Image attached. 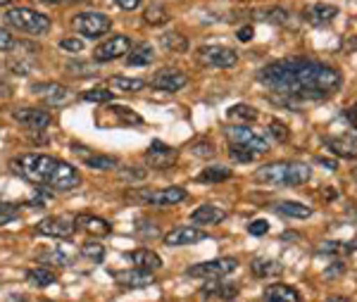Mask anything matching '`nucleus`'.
Here are the masks:
<instances>
[{"instance_id": "obj_31", "label": "nucleus", "mask_w": 357, "mask_h": 302, "mask_svg": "<svg viewBox=\"0 0 357 302\" xmlns=\"http://www.w3.org/2000/svg\"><path fill=\"white\" fill-rule=\"evenodd\" d=\"M200 293L210 295V298H220V300H231L238 295V286H229V283H210V286H203Z\"/></svg>"}, {"instance_id": "obj_30", "label": "nucleus", "mask_w": 357, "mask_h": 302, "mask_svg": "<svg viewBox=\"0 0 357 302\" xmlns=\"http://www.w3.org/2000/svg\"><path fill=\"white\" fill-rule=\"evenodd\" d=\"M26 281L31 283V286L36 288H48L53 286V283L57 281V274L53 269H45V266H38V269H31L26 274Z\"/></svg>"}, {"instance_id": "obj_33", "label": "nucleus", "mask_w": 357, "mask_h": 302, "mask_svg": "<svg viewBox=\"0 0 357 302\" xmlns=\"http://www.w3.org/2000/svg\"><path fill=\"white\" fill-rule=\"evenodd\" d=\"M143 20H146V24H151V27H160V24H167V22H169V13H167L165 5H151V8L143 13Z\"/></svg>"}, {"instance_id": "obj_8", "label": "nucleus", "mask_w": 357, "mask_h": 302, "mask_svg": "<svg viewBox=\"0 0 357 302\" xmlns=\"http://www.w3.org/2000/svg\"><path fill=\"white\" fill-rule=\"evenodd\" d=\"M74 29L86 38H98L112 29V20L102 13H82L74 17Z\"/></svg>"}, {"instance_id": "obj_42", "label": "nucleus", "mask_w": 357, "mask_h": 302, "mask_svg": "<svg viewBox=\"0 0 357 302\" xmlns=\"http://www.w3.org/2000/svg\"><path fill=\"white\" fill-rule=\"evenodd\" d=\"M60 48L77 55V53H82V50H84V40L82 38H62L60 40Z\"/></svg>"}, {"instance_id": "obj_28", "label": "nucleus", "mask_w": 357, "mask_h": 302, "mask_svg": "<svg viewBox=\"0 0 357 302\" xmlns=\"http://www.w3.org/2000/svg\"><path fill=\"white\" fill-rule=\"evenodd\" d=\"M227 117H229V121H234V124L248 126L250 121L257 119V110L250 107V105H245V103H238V105H234L231 110H229Z\"/></svg>"}, {"instance_id": "obj_47", "label": "nucleus", "mask_w": 357, "mask_h": 302, "mask_svg": "<svg viewBox=\"0 0 357 302\" xmlns=\"http://www.w3.org/2000/svg\"><path fill=\"white\" fill-rule=\"evenodd\" d=\"M69 72H82L79 77H93V67L91 65H69Z\"/></svg>"}, {"instance_id": "obj_41", "label": "nucleus", "mask_w": 357, "mask_h": 302, "mask_svg": "<svg viewBox=\"0 0 357 302\" xmlns=\"http://www.w3.org/2000/svg\"><path fill=\"white\" fill-rule=\"evenodd\" d=\"M269 133H272V136H274L279 143H286V141H289V126L281 124V121H276V119L272 121V124H269Z\"/></svg>"}, {"instance_id": "obj_21", "label": "nucleus", "mask_w": 357, "mask_h": 302, "mask_svg": "<svg viewBox=\"0 0 357 302\" xmlns=\"http://www.w3.org/2000/svg\"><path fill=\"white\" fill-rule=\"evenodd\" d=\"M74 224H77L79 229H84L86 234L98 236V238L112 234L110 224H107L105 219H100V217H93V214H77V217H74Z\"/></svg>"}, {"instance_id": "obj_12", "label": "nucleus", "mask_w": 357, "mask_h": 302, "mask_svg": "<svg viewBox=\"0 0 357 302\" xmlns=\"http://www.w3.org/2000/svg\"><path fill=\"white\" fill-rule=\"evenodd\" d=\"M176 158H178L176 150L162 141H153V145L146 153V162H148V167H153V169H169V167L176 162Z\"/></svg>"}, {"instance_id": "obj_23", "label": "nucleus", "mask_w": 357, "mask_h": 302, "mask_svg": "<svg viewBox=\"0 0 357 302\" xmlns=\"http://www.w3.org/2000/svg\"><path fill=\"white\" fill-rule=\"evenodd\" d=\"M129 259L136 264V269H143V271L162 269V259H160V255H155L153 250H148V248H141V250L129 252Z\"/></svg>"}, {"instance_id": "obj_15", "label": "nucleus", "mask_w": 357, "mask_h": 302, "mask_svg": "<svg viewBox=\"0 0 357 302\" xmlns=\"http://www.w3.org/2000/svg\"><path fill=\"white\" fill-rule=\"evenodd\" d=\"M15 121L24 124L26 129H33V131H41L45 126L50 124V112H45L41 107H20L13 112Z\"/></svg>"}, {"instance_id": "obj_2", "label": "nucleus", "mask_w": 357, "mask_h": 302, "mask_svg": "<svg viewBox=\"0 0 357 302\" xmlns=\"http://www.w3.org/2000/svg\"><path fill=\"white\" fill-rule=\"evenodd\" d=\"M312 169H310L305 162L296 160H281L272 162V165H264L255 172V181L267 183V186H303L310 181Z\"/></svg>"}, {"instance_id": "obj_35", "label": "nucleus", "mask_w": 357, "mask_h": 302, "mask_svg": "<svg viewBox=\"0 0 357 302\" xmlns=\"http://www.w3.org/2000/svg\"><path fill=\"white\" fill-rule=\"evenodd\" d=\"M110 86L117 93H136L146 86V81L141 79H126V77H112L110 79Z\"/></svg>"}, {"instance_id": "obj_5", "label": "nucleus", "mask_w": 357, "mask_h": 302, "mask_svg": "<svg viewBox=\"0 0 357 302\" xmlns=\"http://www.w3.org/2000/svg\"><path fill=\"white\" fill-rule=\"evenodd\" d=\"M195 57H198L200 65L215 67V69H231L236 67V62H238V53H236L234 48H229V45H217V43L200 45Z\"/></svg>"}, {"instance_id": "obj_9", "label": "nucleus", "mask_w": 357, "mask_h": 302, "mask_svg": "<svg viewBox=\"0 0 357 302\" xmlns=\"http://www.w3.org/2000/svg\"><path fill=\"white\" fill-rule=\"evenodd\" d=\"M186 190L178 188V186H172V188H155V190H141L138 197L148 205H155V207H169V205H176V202H183L186 200Z\"/></svg>"}, {"instance_id": "obj_25", "label": "nucleus", "mask_w": 357, "mask_h": 302, "mask_svg": "<svg viewBox=\"0 0 357 302\" xmlns=\"http://www.w3.org/2000/svg\"><path fill=\"white\" fill-rule=\"evenodd\" d=\"M155 60V50L151 43H136L131 45L129 57H126V65L131 67H146Z\"/></svg>"}, {"instance_id": "obj_40", "label": "nucleus", "mask_w": 357, "mask_h": 302, "mask_svg": "<svg viewBox=\"0 0 357 302\" xmlns=\"http://www.w3.org/2000/svg\"><path fill=\"white\" fill-rule=\"evenodd\" d=\"M17 214H20V207H17V205H10V202H0V226L13 222V219H17Z\"/></svg>"}, {"instance_id": "obj_37", "label": "nucleus", "mask_w": 357, "mask_h": 302, "mask_svg": "<svg viewBox=\"0 0 357 302\" xmlns=\"http://www.w3.org/2000/svg\"><path fill=\"white\" fill-rule=\"evenodd\" d=\"M82 255L91 262H102L105 259V246H100L98 241H86L82 246Z\"/></svg>"}, {"instance_id": "obj_18", "label": "nucleus", "mask_w": 357, "mask_h": 302, "mask_svg": "<svg viewBox=\"0 0 357 302\" xmlns=\"http://www.w3.org/2000/svg\"><path fill=\"white\" fill-rule=\"evenodd\" d=\"M326 148L331 150L333 155L338 158H345V160H355L357 158V136H331L324 141Z\"/></svg>"}, {"instance_id": "obj_4", "label": "nucleus", "mask_w": 357, "mask_h": 302, "mask_svg": "<svg viewBox=\"0 0 357 302\" xmlns=\"http://www.w3.org/2000/svg\"><path fill=\"white\" fill-rule=\"evenodd\" d=\"M5 22L10 27L20 29V31L33 33V36H43L50 31V17H45L41 13L31 8H13L5 13Z\"/></svg>"}, {"instance_id": "obj_55", "label": "nucleus", "mask_w": 357, "mask_h": 302, "mask_svg": "<svg viewBox=\"0 0 357 302\" xmlns=\"http://www.w3.org/2000/svg\"><path fill=\"white\" fill-rule=\"evenodd\" d=\"M353 179H355V181H357V167H355V169H353Z\"/></svg>"}, {"instance_id": "obj_46", "label": "nucleus", "mask_w": 357, "mask_h": 302, "mask_svg": "<svg viewBox=\"0 0 357 302\" xmlns=\"http://www.w3.org/2000/svg\"><path fill=\"white\" fill-rule=\"evenodd\" d=\"M15 45V38L13 33L8 31L5 27H0V50H10Z\"/></svg>"}, {"instance_id": "obj_19", "label": "nucleus", "mask_w": 357, "mask_h": 302, "mask_svg": "<svg viewBox=\"0 0 357 302\" xmlns=\"http://www.w3.org/2000/svg\"><path fill=\"white\" fill-rule=\"evenodd\" d=\"M33 91H36V96L41 98L43 103H48V105H65L69 100V89L62 84H38L33 86Z\"/></svg>"}, {"instance_id": "obj_43", "label": "nucleus", "mask_w": 357, "mask_h": 302, "mask_svg": "<svg viewBox=\"0 0 357 302\" xmlns=\"http://www.w3.org/2000/svg\"><path fill=\"white\" fill-rule=\"evenodd\" d=\"M267 231H269L267 219H255V222L248 224V234H250V236H264Z\"/></svg>"}, {"instance_id": "obj_51", "label": "nucleus", "mask_w": 357, "mask_h": 302, "mask_svg": "<svg viewBox=\"0 0 357 302\" xmlns=\"http://www.w3.org/2000/svg\"><path fill=\"white\" fill-rule=\"evenodd\" d=\"M38 3H50V5H60V3H72V0H38Z\"/></svg>"}, {"instance_id": "obj_53", "label": "nucleus", "mask_w": 357, "mask_h": 302, "mask_svg": "<svg viewBox=\"0 0 357 302\" xmlns=\"http://www.w3.org/2000/svg\"><path fill=\"white\" fill-rule=\"evenodd\" d=\"M326 302H350V300L348 298H329Z\"/></svg>"}, {"instance_id": "obj_27", "label": "nucleus", "mask_w": 357, "mask_h": 302, "mask_svg": "<svg viewBox=\"0 0 357 302\" xmlns=\"http://www.w3.org/2000/svg\"><path fill=\"white\" fill-rule=\"evenodd\" d=\"M250 269L257 278H267V276H279L281 271H284V264H279L276 259L257 257V259H252Z\"/></svg>"}, {"instance_id": "obj_14", "label": "nucleus", "mask_w": 357, "mask_h": 302, "mask_svg": "<svg viewBox=\"0 0 357 302\" xmlns=\"http://www.w3.org/2000/svg\"><path fill=\"white\" fill-rule=\"evenodd\" d=\"M207 234L200 229H195V226H176V229H172L169 234L165 236V246L169 248H181V246H193V243H200L205 241Z\"/></svg>"}, {"instance_id": "obj_26", "label": "nucleus", "mask_w": 357, "mask_h": 302, "mask_svg": "<svg viewBox=\"0 0 357 302\" xmlns=\"http://www.w3.org/2000/svg\"><path fill=\"white\" fill-rule=\"evenodd\" d=\"M274 210L279 214H286V217H293V219H307L312 217V207L303 205V202H296V200H281L274 205Z\"/></svg>"}, {"instance_id": "obj_32", "label": "nucleus", "mask_w": 357, "mask_h": 302, "mask_svg": "<svg viewBox=\"0 0 357 302\" xmlns=\"http://www.w3.org/2000/svg\"><path fill=\"white\" fill-rule=\"evenodd\" d=\"M84 165L89 167V169L107 172L117 167V158H112V155H84Z\"/></svg>"}, {"instance_id": "obj_50", "label": "nucleus", "mask_w": 357, "mask_h": 302, "mask_svg": "<svg viewBox=\"0 0 357 302\" xmlns=\"http://www.w3.org/2000/svg\"><path fill=\"white\" fill-rule=\"evenodd\" d=\"M317 162H319V165H324V167H329V169L333 172V169H336V162H333V160H326V158H319V160H317Z\"/></svg>"}, {"instance_id": "obj_29", "label": "nucleus", "mask_w": 357, "mask_h": 302, "mask_svg": "<svg viewBox=\"0 0 357 302\" xmlns=\"http://www.w3.org/2000/svg\"><path fill=\"white\" fill-rule=\"evenodd\" d=\"M160 43H162L165 50L169 53H186L188 50V38L183 36L181 31H167L160 36Z\"/></svg>"}, {"instance_id": "obj_7", "label": "nucleus", "mask_w": 357, "mask_h": 302, "mask_svg": "<svg viewBox=\"0 0 357 302\" xmlns=\"http://www.w3.org/2000/svg\"><path fill=\"white\" fill-rule=\"evenodd\" d=\"M238 266L234 257H220V259H210V262H200L186 269L188 276L193 278H207V281H215V278H224Z\"/></svg>"}, {"instance_id": "obj_10", "label": "nucleus", "mask_w": 357, "mask_h": 302, "mask_svg": "<svg viewBox=\"0 0 357 302\" xmlns=\"http://www.w3.org/2000/svg\"><path fill=\"white\" fill-rule=\"evenodd\" d=\"M129 50H131V38L119 33V36H112V38H107L105 43L98 45L93 50V60L96 62H112L122 55H129Z\"/></svg>"}, {"instance_id": "obj_16", "label": "nucleus", "mask_w": 357, "mask_h": 302, "mask_svg": "<svg viewBox=\"0 0 357 302\" xmlns=\"http://www.w3.org/2000/svg\"><path fill=\"white\" fill-rule=\"evenodd\" d=\"M336 17H338V8L336 5H326V3H314V5H307V8L303 10V20L307 22V24H314V27L331 24Z\"/></svg>"}, {"instance_id": "obj_20", "label": "nucleus", "mask_w": 357, "mask_h": 302, "mask_svg": "<svg viewBox=\"0 0 357 302\" xmlns=\"http://www.w3.org/2000/svg\"><path fill=\"white\" fill-rule=\"evenodd\" d=\"M227 219V210L217 205H200L191 212V222L200 226H215Z\"/></svg>"}, {"instance_id": "obj_6", "label": "nucleus", "mask_w": 357, "mask_h": 302, "mask_svg": "<svg viewBox=\"0 0 357 302\" xmlns=\"http://www.w3.org/2000/svg\"><path fill=\"white\" fill-rule=\"evenodd\" d=\"M227 138L234 145H243V148H248L250 153H255V155L267 153V150H269L267 136H262L260 131L248 129V126H238V124L229 126V129H227Z\"/></svg>"}, {"instance_id": "obj_3", "label": "nucleus", "mask_w": 357, "mask_h": 302, "mask_svg": "<svg viewBox=\"0 0 357 302\" xmlns=\"http://www.w3.org/2000/svg\"><path fill=\"white\" fill-rule=\"evenodd\" d=\"M57 165H60L57 158H50V155H41V153H26L10 162V167L20 176H24L26 181H31L33 186H48V188H53Z\"/></svg>"}, {"instance_id": "obj_22", "label": "nucleus", "mask_w": 357, "mask_h": 302, "mask_svg": "<svg viewBox=\"0 0 357 302\" xmlns=\"http://www.w3.org/2000/svg\"><path fill=\"white\" fill-rule=\"evenodd\" d=\"M264 302H301V293L286 283H272L264 290Z\"/></svg>"}, {"instance_id": "obj_48", "label": "nucleus", "mask_w": 357, "mask_h": 302, "mask_svg": "<svg viewBox=\"0 0 357 302\" xmlns=\"http://www.w3.org/2000/svg\"><path fill=\"white\" fill-rule=\"evenodd\" d=\"M238 40H243V43H248V40H252V36H255V29L252 27H243V29H238Z\"/></svg>"}, {"instance_id": "obj_52", "label": "nucleus", "mask_w": 357, "mask_h": 302, "mask_svg": "<svg viewBox=\"0 0 357 302\" xmlns=\"http://www.w3.org/2000/svg\"><path fill=\"white\" fill-rule=\"evenodd\" d=\"M348 50H357V36H355V38H350V43H348Z\"/></svg>"}, {"instance_id": "obj_44", "label": "nucleus", "mask_w": 357, "mask_h": 302, "mask_svg": "<svg viewBox=\"0 0 357 302\" xmlns=\"http://www.w3.org/2000/svg\"><path fill=\"white\" fill-rule=\"evenodd\" d=\"M129 172H119V176L126 179V181H143L148 176L146 169H136V167H126Z\"/></svg>"}, {"instance_id": "obj_11", "label": "nucleus", "mask_w": 357, "mask_h": 302, "mask_svg": "<svg viewBox=\"0 0 357 302\" xmlns=\"http://www.w3.org/2000/svg\"><path fill=\"white\" fill-rule=\"evenodd\" d=\"M36 229H38V234H43V236L62 238V241H67V238L74 236L77 224H74V219H69V217H45L38 222Z\"/></svg>"}, {"instance_id": "obj_36", "label": "nucleus", "mask_w": 357, "mask_h": 302, "mask_svg": "<svg viewBox=\"0 0 357 302\" xmlns=\"http://www.w3.org/2000/svg\"><path fill=\"white\" fill-rule=\"evenodd\" d=\"M105 114H112L114 124H119V121H122V124H141V117L131 112L129 107H107Z\"/></svg>"}, {"instance_id": "obj_38", "label": "nucleus", "mask_w": 357, "mask_h": 302, "mask_svg": "<svg viewBox=\"0 0 357 302\" xmlns=\"http://www.w3.org/2000/svg\"><path fill=\"white\" fill-rule=\"evenodd\" d=\"M82 98H84V100H89V103H110L114 98V93L105 91V89H91V91H86Z\"/></svg>"}, {"instance_id": "obj_1", "label": "nucleus", "mask_w": 357, "mask_h": 302, "mask_svg": "<svg viewBox=\"0 0 357 302\" xmlns=\"http://www.w3.org/2000/svg\"><path fill=\"white\" fill-rule=\"evenodd\" d=\"M257 79L284 103H317L326 100L343 86V74L336 67L307 57H286L262 67Z\"/></svg>"}, {"instance_id": "obj_13", "label": "nucleus", "mask_w": 357, "mask_h": 302, "mask_svg": "<svg viewBox=\"0 0 357 302\" xmlns=\"http://www.w3.org/2000/svg\"><path fill=\"white\" fill-rule=\"evenodd\" d=\"M188 84V77L181 69H160L153 77V89L165 91V93H176Z\"/></svg>"}, {"instance_id": "obj_39", "label": "nucleus", "mask_w": 357, "mask_h": 302, "mask_svg": "<svg viewBox=\"0 0 357 302\" xmlns=\"http://www.w3.org/2000/svg\"><path fill=\"white\" fill-rule=\"evenodd\" d=\"M229 155H231L236 162H252L255 160V153H250V150L243 148V145H234V143H231V148H229Z\"/></svg>"}, {"instance_id": "obj_17", "label": "nucleus", "mask_w": 357, "mask_h": 302, "mask_svg": "<svg viewBox=\"0 0 357 302\" xmlns=\"http://www.w3.org/2000/svg\"><path fill=\"white\" fill-rule=\"evenodd\" d=\"M114 281L124 288H146L155 283L153 271H143V269H126V271H114Z\"/></svg>"}, {"instance_id": "obj_34", "label": "nucleus", "mask_w": 357, "mask_h": 302, "mask_svg": "<svg viewBox=\"0 0 357 302\" xmlns=\"http://www.w3.org/2000/svg\"><path fill=\"white\" fill-rule=\"evenodd\" d=\"M227 179H231V169L217 165V167H207V169L198 176V181H203V183H220V181H227Z\"/></svg>"}, {"instance_id": "obj_24", "label": "nucleus", "mask_w": 357, "mask_h": 302, "mask_svg": "<svg viewBox=\"0 0 357 302\" xmlns=\"http://www.w3.org/2000/svg\"><path fill=\"white\" fill-rule=\"evenodd\" d=\"M252 15H255V20L269 22V24H279V27L289 24V20H291V13L286 8H281V5H269V8H260V10H255Z\"/></svg>"}, {"instance_id": "obj_54", "label": "nucleus", "mask_w": 357, "mask_h": 302, "mask_svg": "<svg viewBox=\"0 0 357 302\" xmlns=\"http://www.w3.org/2000/svg\"><path fill=\"white\" fill-rule=\"evenodd\" d=\"M10 3H15V0H0V8H5V5H10Z\"/></svg>"}, {"instance_id": "obj_45", "label": "nucleus", "mask_w": 357, "mask_h": 302, "mask_svg": "<svg viewBox=\"0 0 357 302\" xmlns=\"http://www.w3.org/2000/svg\"><path fill=\"white\" fill-rule=\"evenodd\" d=\"M193 153L198 155V158H212V155H215V148H212V143L200 141L193 145Z\"/></svg>"}, {"instance_id": "obj_49", "label": "nucleus", "mask_w": 357, "mask_h": 302, "mask_svg": "<svg viewBox=\"0 0 357 302\" xmlns=\"http://www.w3.org/2000/svg\"><path fill=\"white\" fill-rule=\"evenodd\" d=\"M141 3L143 0H117V5L122 10H136V8H141Z\"/></svg>"}]
</instances>
